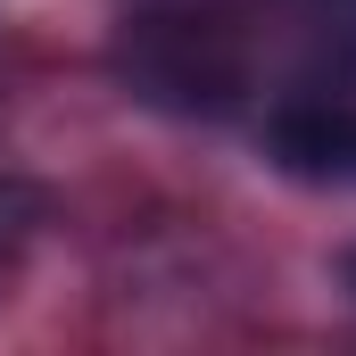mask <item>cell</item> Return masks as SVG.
I'll return each instance as SVG.
<instances>
[{
    "label": "cell",
    "mask_w": 356,
    "mask_h": 356,
    "mask_svg": "<svg viewBox=\"0 0 356 356\" xmlns=\"http://www.w3.org/2000/svg\"><path fill=\"white\" fill-rule=\"evenodd\" d=\"M340 273H348V290H356V249H348V266H340Z\"/></svg>",
    "instance_id": "2"
},
{
    "label": "cell",
    "mask_w": 356,
    "mask_h": 356,
    "mask_svg": "<svg viewBox=\"0 0 356 356\" xmlns=\"http://www.w3.org/2000/svg\"><path fill=\"white\" fill-rule=\"evenodd\" d=\"M273 158L307 182H356V108H282Z\"/></svg>",
    "instance_id": "1"
}]
</instances>
